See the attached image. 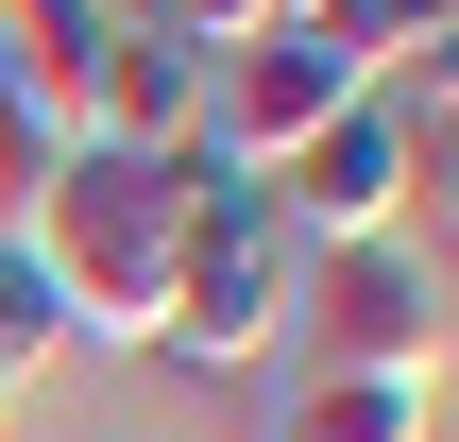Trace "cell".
<instances>
[{"label":"cell","mask_w":459,"mask_h":442,"mask_svg":"<svg viewBox=\"0 0 459 442\" xmlns=\"http://www.w3.org/2000/svg\"><path fill=\"white\" fill-rule=\"evenodd\" d=\"M187 187H204V153H102V136H68V153H51V187L17 204V238H34V273H51V307H68V341H153V324H170Z\"/></svg>","instance_id":"6da1fadb"},{"label":"cell","mask_w":459,"mask_h":442,"mask_svg":"<svg viewBox=\"0 0 459 442\" xmlns=\"http://www.w3.org/2000/svg\"><path fill=\"white\" fill-rule=\"evenodd\" d=\"M290 290H307L290 204H273L255 170H204V187H187V256H170V324H153V358H170V375H255V358L290 341Z\"/></svg>","instance_id":"7a4b0ae2"},{"label":"cell","mask_w":459,"mask_h":442,"mask_svg":"<svg viewBox=\"0 0 459 442\" xmlns=\"http://www.w3.org/2000/svg\"><path fill=\"white\" fill-rule=\"evenodd\" d=\"M290 358H307V375L443 392V375H459V273L426 256V238H341V256H307V290H290Z\"/></svg>","instance_id":"3957f363"},{"label":"cell","mask_w":459,"mask_h":442,"mask_svg":"<svg viewBox=\"0 0 459 442\" xmlns=\"http://www.w3.org/2000/svg\"><path fill=\"white\" fill-rule=\"evenodd\" d=\"M341 102H375V51L341 34V17H255V34H221L204 51V102H187V136H204V170H290Z\"/></svg>","instance_id":"277c9868"},{"label":"cell","mask_w":459,"mask_h":442,"mask_svg":"<svg viewBox=\"0 0 459 442\" xmlns=\"http://www.w3.org/2000/svg\"><path fill=\"white\" fill-rule=\"evenodd\" d=\"M273 204H290V238H307V256H341V238H409V204H426V187H409V119H392V85H375V102H341V119L273 170Z\"/></svg>","instance_id":"5b68a950"},{"label":"cell","mask_w":459,"mask_h":442,"mask_svg":"<svg viewBox=\"0 0 459 442\" xmlns=\"http://www.w3.org/2000/svg\"><path fill=\"white\" fill-rule=\"evenodd\" d=\"M187 102H204V51H187L170 17H102V51H85V119H68V136H102V153H204Z\"/></svg>","instance_id":"8992f818"},{"label":"cell","mask_w":459,"mask_h":442,"mask_svg":"<svg viewBox=\"0 0 459 442\" xmlns=\"http://www.w3.org/2000/svg\"><path fill=\"white\" fill-rule=\"evenodd\" d=\"M443 392H392V375H290L273 392V442H426Z\"/></svg>","instance_id":"52a82bcc"},{"label":"cell","mask_w":459,"mask_h":442,"mask_svg":"<svg viewBox=\"0 0 459 442\" xmlns=\"http://www.w3.org/2000/svg\"><path fill=\"white\" fill-rule=\"evenodd\" d=\"M68 358V307H51V273H34V238L0 221V392H34Z\"/></svg>","instance_id":"ba28073f"},{"label":"cell","mask_w":459,"mask_h":442,"mask_svg":"<svg viewBox=\"0 0 459 442\" xmlns=\"http://www.w3.org/2000/svg\"><path fill=\"white\" fill-rule=\"evenodd\" d=\"M426 442H459V409H426Z\"/></svg>","instance_id":"9c48e42d"},{"label":"cell","mask_w":459,"mask_h":442,"mask_svg":"<svg viewBox=\"0 0 459 442\" xmlns=\"http://www.w3.org/2000/svg\"><path fill=\"white\" fill-rule=\"evenodd\" d=\"M0 426H17V392H0Z\"/></svg>","instance_id":"30bf717a"}]
</instances>
